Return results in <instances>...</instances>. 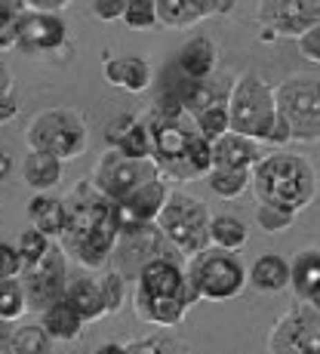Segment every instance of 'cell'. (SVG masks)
<instances>
[{"mask_svg":"<svg viewBox=\"0 0 320 354\" xmlns=\"http://www.w3.org/2000/svg\"><path fill=\"white\" fill-rule=\"evenodd\" d=\"M65 207H68V225L65 234L59 237V243L71 256V262H77L80 268L90 271L108 268L120 237L117 203L108 201L93 185V179H80L71 188V194L65 197Z\"/></svg>","mask_w":320,"mask_h":354,"instance_id":"6da1fadb","label":"cell"},{"mask_svg":"<svg viewBox=\"0 0 320 354\" xmlns=\"http://www.w3.org/2000/svg\"><path fill=\"white\" fill-rule=\"evenodd\" d=\"M253 194L256 203L287 209L299 216L317 197V173L314 163L299 151H268L253 167Z\"/></svg>","mask_w":320,"mask_h":354,"instance_id":"7a4b0ae2","label":"cell"},{"mask_svg":"<svg viewBox=\"0 0 320 354\" xmlns=\"http://www.w3.org/2000/svg\"><path fill=\"white\" fill-rule=\"evenodd\" d=\"M228 111H231V129L243 133L250 139L265 142L271 139L277 127V99H274V86H268L262 77L256 74H243L234 80L228 93Z\"/></svg>","mask_w":320,"mask_h":354,"instance_id":"3957f363","label":"cell"},{"mask_svg":"<svg viewBox=\"0 0 320 354\" xmlns=\"http://www.w3.org/2000/svg\"><path fill=\"white\" fill-rule=\"evenodd\" d=\"M209 222H213L209 207L185 192H169L167 203H163V209L158 216L160 231L169 237V243L185 259H191L194 253H200V250L213 247Z\"/></svg>","mask_w":320,"mask_h":354,"instance_id":"277c9868","label":"cell"},{"mask_svg":"<svg viewBox=\"0 0 320 354\" xmlns=\"http://www.w3.org/2000/svg\"><path fill=\"white\" fill-rule=\"evenodd\" d=\"M185 268L194 287L200 290V299H209V302L234 299L243 290V283H250V271L243 265V259L237 256V250H225L216 247V243L194 253L185 262Z\"/></svg>","mask_w":320,"mask_h":354,"instance_id":"5b68a950","label":"cell"},{"mask_svg":"<svg viewBox=\"0 0 320 354\" xmlns=\"http://www.w3.org/2000/svg\"><path fill=\"white\" fill-rule=\"evenodd\" d=\"M25 142L34 151L56 154L59 160H74L86 154L90 129H86L80 111H74V108H46L31 120Z\"/></svg>","mask_w":320,"mask_h":354,"instance_id":"8992f818","label":"cell"},{"mask_svg":"<svg viewBox=\"0 0 320 354\" xmlns=\"http://www.w3.org/2000/svg\"><path fill=\"white\" fill-rule=\"evenodd\" d=\"M274 99L292 142H320V80L287 77L274 86Z\"/></svg>","mask_w":320,"mask_h":354,"instance_id":"52a82bcc","label":"cell"},{"mask_svg":"<svg viewBox=\"0 0 320 354\" xmlns=\"http://www.w3.org/2000/svg\"><path fill=\"white\" fill-rule=\"evenodd\" d=\"M158 176H163V173H160V163L154 158H129V154H124L120 148L111 145L96 163L93 185H96L108 201L120 203L139 185H145L148 179H158Z\"/></svg>","mask_w":320,"mask_h":354,"instance_id":"ba28073f","label":"cell"},{"mask_svg":"<svg viewBox=\"0 0 320 354\" xmlns=\"http://www.w3.org/2000/svg\"><path fill=\"white\" fill-rule=\"evenodd\" d=\"M268 351L274 354H320V308L299 299L274 324L268 336Z\"/></svg>","mask_w":320,"mask_h":354,"instance_id":"9c48e42d","label":"cell"},{"mask_svg":"<svg viewBox=\"0 0 320 354\" xmlns=\"http://www.w3.org/2000/svg\"><path fill=\"white\" fill-rule=\"evenodd\" d=\"M22 287L28 296V311L44 315L53 302L65 296L68 287V253L62 243H53L50 253L40 259L37 265L22 271Z\"/></svg>","mask_w":320,"mask_h":354,"instance_id":"30bf717a","label":"cell"},{"mask_svg":"<svg viewBox=\"0 0 320 354\" xmlns=\"http://www.w3.org/2000/svg\"><path fill=\"white\" fill-rule=\"evenodd\" d=\"M258 22L283 37H299L320 22V0H258Z\"/></svg>","mask_w":320,"mask_h":354,"instance_id":"8fae6325","label":"cell"},{"mask_svg":"<svg viewBox=\"0 0 320 354\" xmlns=\"http://www.w3.org/2000/svg\"><path fill=\"white\" fill-rule=\"evenodd\" d=\"M68 44V25L62 12H44V10H25L19 22V40L16 50L22 53H56Z\"/></svg>","mask_w":320,"mask_h":354,"instance_id":"7c38bea8","label":"cell"},{"mask_svg":"<svg viewBox=\"0 0 320 354\" xmlns=\"http://www.w3.org/2000/svg\"><path fill=\"white\" fill-rule=\"evenodd\" d=\"M114 256H120L124 265H133L135 274H139V268L148 262V259H154V256H182V253L169 243V237L160 231L158 222H148V225H133V228L120 231Z\"/></svg>","mask_w":320,"mask_h":354,"instance_id":"4fadbf2b","label":"cell"},{"mask_svg":"<svg viewBox=\"0 0 320 354\" xmlns=\"http://www.w3.org/2000/svg\"><path fill=\"white\" fill-rule=\"evenodd\" d=\"M151 296H182L194 290V281L188 277V268L182 265V256H154L139 268V287Z\"/></svg>","mask_w":320,"mask_h":354,"instance_id":"5bb4252c","label":"cell"},{"mask_svg":"<svg viewBox=\"0 0 320 354\" xmlns=\"http://www.w3.org/2000/svg\"><path fill=\"white\" fill-rule=\"evenodd\" d=\"M169 197V185L163 176L158 179H148L145 185H139L126 201L117 203V213H120V231L133 228V225H148V222H158L163 203Z\"/></svg>","mask_w":320,"mask_h":354,"instance_id":"9a60e30c","label":"cell"},{"mask_svg":"<svg viewBox=\"0 0 320 354\" xmlns=\"http://www.w3.org/2000/svg\"><path fill=\"white\" fill-rule=\"evenodd\" d=\"M200 299V290H188L182 296H151V292L135 290V317L154 326H179L185 321V311Z\"/></svg>","mask_w":320,"mask_h":354,"instance_id":"2e32d148","label":"cell"},{"mask_svg":"<svg viewBox=\"0 0 320 354\" xmlns=\"http://www.w3.org/2000/svg\"><path fill=\"white\" fill-rule=\"evenodd\" d=\"M234 0H158L160 25L167 28H191L209 16H225L231 12Z\"/></svg>","mask_w":320,"mask_h":354,"instance_id":"e0dca14e","label":"cell"},{"mask_svg":"<svg viewBox=\"0 0 320 354\" xmlns=\"http://www.w3.org/2000/svg\"><path fill=\"white\" fill-rule=\"evenodd\" d=\"M108 142L129 158H154L151 127H148V120H139L133 114L114 118V124L108 127Z\"/></svg>","mask_w":320,"mask_h":354,"instance_id":"ac0fdd59","label":"cell"},{"mask_svg":"<svg viewBox=\"0 0 320 354\" xmlns=\"http://www.w3.org/2000/svg\"><path fill=\"white\" fill-rule=\"evenodd\" d=\"M292 283V262L281 253H265L250 265V287L262 296H277L290 290Z\"/></svg>","mask_w":320,"mask_h":354,"instance_id":"d6986e66","label":"cell"},{"mask_svg":"<svg viewBox=\"0 0 320 354\" xmlns=\"http://www.w3.org/2000/svg\"><path fill=\"white\" fill-rule=\"evenodd\" d=\"M258 145H262L258 139H250V136L228 129V133L219 136V139L213 142V148H216V167H241V169H253L256 163H258V158H262Z\"/></svg>","mask_w":320,"mask_h":354,"instance_id":"ffe728a7","label":"cell"},{"mask_svg":"<svg viewBox=\"0 0 320 354\" xmlns=\"http://www.w3.org/2000/svg\"><path fill=\"white\" fill-rule=\"evenodd\" d=\"M65 299L74 305V308L80 311V315H84V321H102V317L108 315V308H105V296H102V283H99V277H90V274L68 277Z\"/></svg>","mask_w":320,"mask_h":354,"instance_id":"44dd1931","label":"cell"},{"mask_svg":"<svg viewBox=\"0 0 320 354\" xmlns=\"http://www.w3.org/2000/svg\"><path fill=\"white\" fill-rule=\"evenodd\" d=\"M176 68L185 74V80H207L216 71V46L209 37L197 34L188 44H182L179 56H176Z\"/></svg>","mask_w":320,"mask_h":354,"instance_id":"7402d4cb","label":"cell"},{"mask_svg":"<svg viewBox=\"0 0 320 354\" xmlns=\"http://www.w3.org/2000/svg\"><path fill=\"white\" fill-rule=\"evenodd\" d=\"M28 219L34 228H40L46 237L59 241L65 234V225H68V207L62 197H53L46 192L34 194L31 203H28Z\"/></svg>","mask_w":320,"mask_h":354,"instance_id":"603a6c76","label":"cell"},{"mask_svg":"<svg viewBox=\"0 0 320 354\" xmlns=\"http://www.w3.org/2000/svg\"><path fill=\"white\" fill-rule=\"evenodd\" d=\"M105 80L126 93H145L151 84V65L139 56H120L105 62Z\"/></svg>","mask_w":320,"mask_h":354,"instance_id":"cb8c5ba5","label":"cell"},{"mask_svg":"<svg viewBox=\"0 0 320 354\" xmlns=\"http://www.w3.org/2000/svg\"><path fill=\"white\" fill-rule=\"evenodd\" d=\"M22 179L25 185L34 192H53V188L62 182V160L56 154L46 151H28V158L22 160Z\"/></svg>","mask_w":320,"mask_h":354,"instance_id":"d4e9b609","label":"cell"},{"mask_svg":"<svg viewBox=\"0 0 320 354\" xmlns=\"http://www.w3.org/2000/svg\"><path fill=\"white\" fill-rule=\"evenodd\" d=\"M84 324H86L84 315H80L65 296L44 311V326L50 330V336L56 339V342H74V339L80 336V330H84Z\"/></svg>","mask_w":320,"mask_h":354,"instance_id":"484cf974","label":"cell"},{"mask_svg":"<svg viewBox=\"0 0 320 354\" xmlns=\"http://www.w3.org/2000/svg\"><path fill=\"white\" fill-rule=\"evenodd\" d=\"M320 283V250H302L292 256V296L308 299L314 287Z\"/></svg>","mask_w":320,"mask_h":354,"instance_id":"4316f807","label":"cell"},{"mask_svg":"<svg viewBox=\"0 0 320 354\" xmlns=\"http://www.w3.org/2000/svg\"><path fill=\"white\" fill-rule=\"evenodd\" d=\"M209 237H213L216 247H225V250H243L247 247V237H250V228L243 219L231 213H219L213 216L209 222Z\"/></svg>","mask_w":320,"mask_h":354,"instance_id":"83f0119b","label":"cell"},{"mask_svg":"<svg viewBox=\"0 0 320 354\" xmlns=\"http://www.w3.org/2000/svg\"><path fill=\"white\" fill-rule=\"evenodd\" d=\"M207 182L219 197L234 201L237 194H243V188L253 185V169H241V167H213L207 173Z\"/></svg>","mask_w":320,"mask_h":354,"instance_id":"f1b7e54d","label":"cell"},{"mask_svg":"<svg viewBox=\"0 0 320 354\" xmlns=\"http://www.w3.org/2000/svg\"><path fill=\"white\" fill-rule=\"evenodd\" d=\"M53 342H56V339L50 336V330H46L44 324H25L10 336L6 348L12 354H50Z\"/></svg>","mask_w":320,"mask_h":354,"instance_id":"f546056e","label":"cell"},{"mask_svg":"<svg viewBox=\"0 0 320 354\" xmlns=\"http://www.w3.org/2000/svg\"><path fill=\"white\" fill-rule=\"evenodd\" d=\"M28 311L22 277H0V321H19Z\"/></svg>","mask_w":320,"mask_h":354,"instance_id":"4dcf8cb0","label":"cell"},{"mask_svg":"<svg viewBox=\"0 0 320 354\" xmlns=\"http://www.w3.org/2000/svg\"><path fill=\"white\" fill-rule=\"evenodd\" d=\"M28 3L25 0H0V53L16 50L19 22H22Z\"/></svg>","mask_w":320,"mask_h":354,"instance_id":"1f68e13d","label":"cell"},{"mask_svg":"<svg viewBox=\"0 0 320 354\" xmlns=\"http://www.w3.org/2000/svg\"><path fill=\"white\" fill-rule=\"evenodd\" d=\"M194 124H197V133H200V136H207L209 142H216V139H219V136H225V133H228V129H231L228 99H222V102H216V105L203 108V111L194 118Z\"/></svg>","mask_w":320,"mask_h":354,"instance_id":"d6a6232c","label":"cell"},{"mask_svg":"<svg viewBox=\"0 0 320 354\" xmlns=\"http://www.w3.org/2000/svg\"><path fill=\"white\" fill-rule=\"evenodd\" d=\"M179 96H182V102H185L188 114H194V118L203 111V108H209V105H216V102L228 99V96H222L216 86H209V77L207 80H188V84L179 90Z\"/></svg>","mask_w":320,"mask_h":354,"instance_id":"836d02e7","label":"cell"},{"mask_svg":"<svg viewBox=\"0 0 320 354\" xmlns=\"http://www.w3.org/2000/svg\"><path fill=\"white\" fill-rule=\"evenodd\" d=\"M16 247H19V253H22V262H25V268H31V265H37L40 259H44L46 253H50V247H53V237H46L40 228H25L22 234H19V241H16Z\"/></svg>","mask_w":320,"mask_h":354,"instance_id":"e575fe53","label":"cell"},{"mask_svg":"<svg viewBox=\"0 0 320 354\" xmlns=\"http://www.w3.org/2000/svg\"><path fill=\"white\" fill-rule=\"evenodd\" d=\"M188 163H191V169H194V176L197 179H207V173L216 167V148H213V142L207 139V136H200V133H191V142H188Z\"/></svg>","mask_w":320,"mask_h":354,"instance_id":"d590c367","label":"cell"},{"mask_svg":"<svg viewBox=\"0 0 320 354\" xmlns=\"http://www.w3.org/2000/svg\"><path fill=\"white\" fill-rule=\"evenodd\" d=\"M124 25L133 31H148L154 25H160L158 0H129L126 12H124Z\"/></svg>","mask_w":320,"mask_h":354,"instance_id":"8d00e7d4","label":"cell"},{"mask_svg":"<svg viewBox=\"0 0 320 354\" xmlns=\"http://www.w3.org/2000/svg\"><path fill=\"white\" fill-rule=\"evenodd\" d=\"M99 283H102V296H105V308H108V315H111L126 299V274L120 268H108L99 274Z\"/></svg>","mask_w":320,"mask_h":354,"instance_id":"74e56055","label":"cell"},{"mask_svg":"<svg viewBox=\"0 0 320 354\" xmlns=\"http://www.w3.org/2000/svg\"><path fill=\"white\" fill-rule=\"evenodd\" d=\"M256 222H258V228H262V231L277 234V231L292 228L296 216L287 213V209H277V207H268V203H258V207H256Z\"/></svg>","mask_w":320,"mask_h":354,"instance_id":"f35d334b","label":"cell"},{"mask_svg":"<svg viewBox=\"0 0 320 354\" xmlns=\"http://www.w3.org/2000/svg\"><path fill=\"white\" fill-rule=\"evenodd\" d=\"M151 114H158V118H167V120H182L188 114V108H185V102H182L179 90H176V93L163 90L160 96H158V102H154Z\"/></svg>","mask_w":320,"mask_h":354,"instance_id":"ab89813d","label":"cell"},{"mask_svg":"<svg viewBox=\"0 0 320 354\" xmlns=\"http://www.w3.org/2000/svg\"><path fill=\"white\" fill-rule=\"evenodd\" d=\"M126 354H142V351H154V354H169V351H185L182 345H176L173 339H163V336H148V339H135V342L124 345Z\"/></svg>","mask_w":320,"mask_h":354,"instance_id":"60d3db41","label":"cell"},{"mask_svg":"<svg viewBox=\"0 0 320 354\" xmlns=\"http://www.w3.org/2000/svg\"><path fill=\"white\" fill-rule=\"evenodd\" d=\"M25 262L16 243H0V277H22Z\"/></svg>","mask_w":320,"mask_h":354,"instance_id":"b9f144b4","label":"cell"},{"mask_svg":"<svg viewBox=\"0 0 320 354\" xmlns=\"http://www.w3.org/2000/svg\"><path fill=\"white\" fill-rule=\"evenodd\" d=\"M299 53H302L308 62H314V65H320V22L317 25H311L305 34H299Z\"/></svg>","mask_w":320,"mask_h":354,"instance_id":"7bdbcfd3","label":"cell"},{"mask_svg":"<svg viewBox=\"0 0 320 354\" xmlns=\"http://www.w3.org/2000/svg\"><path fill=\"white\" fill-rule=\"evenodd\" d=\"M126 3L129 0H93V16L99 22H117V19H124Z\"/></svg>","mask_w":320,"mask_h":354,"instance_id":"ee69618b","label":"cell"},{"mask_svg":"<svg viewBox=\"0 0 320 354\" xmlns=\"http://www.w3.org/2000/svg\"><path fill=\"white\" fill-rule=\"evenodd\" d=\"M16 114H19V102L12 99V90H10V93H3V96H0V127L10 124Z\"/></svg>","mask_w":320,"mask_h":354,"instance_id":"f6af8a7d","label":"cell"},{"mask_svg":"<svg viewBox=\"0 0 320 354\" xmlns=\"http://www.w3.org/2000/svg\"><path fill=\"white\" fill-rule=\"evenodd\" d=\"M28 3V10H44V12H62L68 6L74 3V0H25Z\"/></svg>","mask_w":320,"mask_h":354,"instance_id":"bcb514c9","label":"cell"},{"mask_svg":"<svg viewBox=\"0 0 320 354\" xmlns=\"http://www.w3.org/2000/svg\"><path fill=\"white\" fill-rule=\"evenodd\" d=\"M12 90V74H10V65L3 62V59H0V96H3V93H10Z\"/></svg>","mask_w":320,"mask_h":354,"instance_id":"7dc6e473","label":"cell"},{"mask_svg":"<svg viewBox=\"0 0 320 354\" xmlns=\"http://www.w3.org/2000/svg\"><path fill=\"white\" fill-rule=\"evenodd\" d=\"M10 169H12V158L6 151H0V182L10 176Z\"/></svg>","mask_w":320,"mask_h":354,"instance_id":"c3c4849f","label":"cell"},{"mask_svg":"<svg viewBox=\"0 0 320 354\" xmlns=\"http://www.w3.org/2000/svg\"><path fill=\"white\" fill-rule=\"evenodd\" d=\"M305 302H311V305H314V308H320V283L314 287V292H311V296L305 299Z\"/></svg>","mask_w":320,"mask_h":354,"instance_id":"681fc988","label":"cell"}]
</instances>
